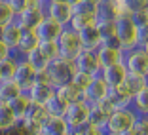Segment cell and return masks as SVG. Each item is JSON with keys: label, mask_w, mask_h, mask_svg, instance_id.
Here are the masks:
<instances>
[{"label": "cell", "mask_w": 148, "mask_h": 135, "mask_svg": "<svg viewBox=\"0 0 148 135\" xmlns=\"http://www.w3.org/2000/svg\"><path fill=\"white\" fill-rule=\"evenodd\" d=\"M114 34L123 52L137 46V25L131 17V13H123L114 21Z\"/></svg>", "instance_id": "cell-1"}, {"label": "cell", "mask_w": 148, "mask_h": 135, "mask_svg": "<svg viewBox=\"0 0 148 135\" xmlns=\"http://www.w3.org/2000/svg\"><path fill=\"white\" fill-rule=\"evenodd\" d=\"M46 70H48V76H49L51 86H61V84L72 80L74 72H76V65H74L72 59L57 57V59H53V61L48 63Z\"/></svg>", "instance_id": "cell-2"}, {"label": "cell", "mask_w": 148, "mask_h": 135, "mask_svg": "<svg viewBox=\"0 0 148 135\" xmlns=\"http://www.w3.org/2000/svg\"><path fill=\"white\" fill-rule=\"evenodd\" d=\"M123 65H125L127 72L148 78V50L135 46V48L123 52Z\"/></svg>", "instance_id": "cell-3"}, {"label": "cell", "mask_w": 148, "mask_h": 135, "mask_svg": "<svg viewBox=\"0 0 148 135\" xmlns=\"http://www.w3.org/2000/svg\"><path fill=\"white\" fill-rule=\"evenodd\" d=\"M57 48H59V57H65V59H76L80 52H82V42H80L78 31H74L70 27H65L63 32L59 34V38L55 40Z\"/></svg>", "instance_id": "cell-4"}, {"label": "cell", "mask_w": 148, "mask_h": 135, "mask_svg": "<svg viewBox=\"0 0 148 135\" xmlns=\"http://www.w3.org/2000/svg\"><path fill=\"white\" fill-rule=\"evenodd\" d=\"M63 118H65V122H66V126H69L70 131L86 126V124L89 122V105L84 99L76 101V103H70L69 107H66V112H65Z\"/></svg>", "instance_id": "cell-5"}, {"label": "cell", "mask_w": 148, "mask_h": 135, "mask_svg": "<svg viewBox=\"0 0 148 135\" xmlns=\"http://www.w3.org/2000/svg\"><path fill=\"white\" fill-rule=\"evenodd\" d=\"M48 110L44 105H38V103H31L29 110H27L25 118H23L21 122V127L27 131L29 135H38L40 133V127H42V122L48 118Z\"/></svg>", "instance_id": "cell-6"}, {"label": "cell", "mask_w": 148, "mask_h": 135, "mask_svg": "<svg viewBox=\"0 0 148 135\" xmlns=\"http://www.w3.org/2000/svg\"><path fill=\"white\" fill-rule=\"evenodd\" d=\"M74 13L72 19H70L69 27L74 31H80L84 27L95 23V13H97V4H89V2H82L80 0L78 4H74Z\"/></svg>", "instance_id": "cell-7"}, {"label": "cell", "mask_w": 148, "mask_h": 135, "mask_svg": "<svg viewBox=\"0 0 148 135\" xmlns=\"http://www.w3.org/2000/svg\"><path fill=\"white\" fill-rule=\"evenodd\" d=\"M137 120V112L131 107H123V109H114L112 114L108 116V129L112 133H122L133 127Z\"/></svg>", "instance_id": "cell-8"}, {"label": "cell", "mask_w": 148, "mask_h": 135, "mask_svg": "<svg viewBox=\"0 0 148 135\" xmlns=\"http://www.w3.org/2000/svg\"><path fill=\"white\" fill-rule=\"evenodd\" d=\"M114 107L108 99H103L95 105H89V124L101 127L103 133H108V116L112 114Z\"/></svg>", "instance_id": "cell-9"}, {"label": "cell", "mask_w": 148, "mask_h": 135, "mask_svg": "<svg viewBox=\"0 0 148 135\" xmlns=\"http://www.w3.org/2000/svg\"><path fill=\"white\" fill-rule=\"evenodd\" d=\"M106 95H108V86L105 84V80L101 78L99 74H97V76H93V80L89 82V86H87L86 90L82 92V99L86 101L87 105L99 103V101L106 99Z\"/></svg>", "instance_id": "cell-10"}, {"label": "cell", "mask_w": 148, "mask_h": 135, "mask_svg": "<svg viewBox=\"0 0 148 135\" xmlns=\"http://www.w3.org/2000/svg\"><path fill=\"white\" fill-rule=\"evenodd\" d=\"M74 65H76V70H84V72H89L93 76L101 72V63L95 50H82L74 59Z\"/></svg>", "instance_id": "cell-11"}, {"label": "cell", "mask_w": 148, "mask_h": 135, "mask_svg": "<svg viewBox=\"0 0 148 135\" xmlns=\"http://www.w3.org/2000/svg\"><path fill=\"white\" fill-rule=\"evenodd\" d=\"M44 17H46V15H44L34 6V2H32V6H29L27 10H23V12H19L17 15H15V23L21 27L23 31H36V27L40 25V21H42Z\"/></svg>", "instance_id": "cell-12"}, {"label": "cell", "mask_w": 148, "mask_h": 135, "mask_svg": "<svg viewBox=\"0 0 148 135\" xmlns=\"http://www.w3.org/2000/svg\"><path fill=\"white\" fill-rule=\"evenodd\" d=\"M12 80L21 87V92H29V87L36 82V70L32 69V65H29L25 59H21V61H17V69L13 72Z\"/></svg>", "instance_id": "cell-13"}, {"label": "cell", "mask_w": 148, "mask_h": 135, "mask_svg": "<svg viewBox=\"0 0 148 135\" xmlns=\"http://www.w3.org/2000/svg\"><path fill=\"white\" fill-rule=\"evenodd\" d=\"M99 76L105 80V84L108 87H114V86L123 84V80H125V76H127V69H125V65H123V61L122 63H114V65L103 67L101 72H99Z\"/></svg>", "instance_id": "cell-14"}, {"label": "cell", "mask_w": 148, "mask_h": 135, "mask_svg": "<svg viewBox=\"0 0 148 135\" xmlns=\"http://www.w3.org/2000/svg\"><path fill=\"white\" fill-rule=\"evenodd\" d=\"M78 36H80V42H82L84 50H97L103 44V32L97 27V23H91V25L80 29Z\"/></svg>", "instance_id": "cell-15"}, {"label": "cell", "mask_w": 148, "mask_h": 135, "mask_svg": "<svg viewBox=\"0 0 148 135\" xmlns=\"http://www.w3.org/2000/svg\"><path fill=\"white\" fill-rule=\"evenodd\" d=\"M63 29H65V27L59 21H55L53 17L46 15V17L40 21V25L36 27V34H38L40 40H57L59 34L63 32Z\"/></svg>", "instance_id": "cell-16"}, {"label": "cell", "mask_w": 148, "mask_h": 135, "mask_svg": "<svg viewBox=\"0 0 148 135\" xmlns=\"http://www.w3.org/2000/svg\"><path fill=\"white\" fill-rule=\"evenodd\" d=\"M27 95L31 97L32 103L46 105L53 95H55V86H51V84H48V82H34L31 87H29Z\"/></svg>", "instance_id": "cell-17"}, {"label": "cell", "mask_w": 148, "mask_h": 135, "mask_svg": "<svg viewBox=\"0 0 148 135\" xmlns=\"http://www.w3.org/2000/svg\"><path fill=\"white\" fill-rule=\"evenodd\" d=\"M106 99L112 103L114 109H123V107H131V99H133V93L129 92V87L125 84H120V86L108 87V95Z\"/></svg>", "instance_id": "cell-18"}, {"label": "cell", "mask_w": 148, "mask_h": 135, "mask_svg": "<svg viewBox=\"0 0 148 135\" xmlns=\"http://www.w3.org/2000/svg\"><path fill=\"white\" fill-rule=\"evenodd\" d=\"M72 13H74L72 4H69V2H65V0H53L48 15L53 17L55 21H59L63 27H69L70 19H72Z\"/></svg>", "instance_id": "cell-19"}, {"label": "cell", "mask_w": 148, "mask_h": 135, "mask_svg": "<svg viewBox=\"0 0 148 135\" xmlns=\"http://www.w3.org/2000/svg\"><path fill=\"white\" fill-rule=\"evenodd\" d=\"M120 17L114 2L110 0H101L97 4V13H95V23L97 25H112L116 19Z\"/></svg>", "instance_id": "cell-20"}, {"label": "cell", "mask_w": 148, "mask_h": 135, "mask_svg": "<svg viewBox=\"0 0 148 135\" xmlns=\"http://www.w3.org/2000/svg\"><path fill=\"white\" fill-rule=\"evenodd\" d=\"M95 52H97V57H99L101 69H103V67H108V65H114V63H122L123 61V50L122 48H114V46L101 44Z\"/></svg>", "instance_id": "cell-21"}, {"label": "cell", "mask_w": 148, "mask_h": 135, "mask_svg": "<svg viewBox=\"0 0 148 135\" xmlns=\"http://www.w3.org/2000/svg\"><path fill=\"white\" fill-rule=\"evenodd\" d=\"M66 131H70V129L63 116H48L42 122V127H40L42 135H63Z\"/></svg>", "instance_id": "cell-22"}, {"label": "cell", "mask_w": 148, "mask_h": 135, "mask_svg": "<svg viewBox=\"0 0 148 135\" xmlns=\"http://www.w3.org/2000/svg\"><path fill=\"white\" fill-rule=\"evenodd\" d=\"M21 34H23V29L15 21H12L10 25H6V27L0 29V38L4 40L12 50H17L19 40H21Z\"/></svg>", "instance_id": "cell-23"}, {"label": "cell", "mask_w": 148, "mask_h": 135, "mask_svg": "<svg viewBox=\"0 0 148 135\" xmlns=\"http://www.w3.org/2000/svg\"><path fill=\"white\" fill-rule=\"evenodd\" d=\"M55 95L61 101H65L66 105L76 103V101L82 99V92H80L72 82H65V84H61V86H55Z\"/></svg>", "instance_id": "cell-24"}, {"label": "cell", "mask_w": 148, "mask_h": 135, "mask_svg": "<svg viewBox=\"0 0 148 135\" xmlns=\"http://www.w3.org/2000/svg\"><path fill=\"white\" fill-rule=\"evenodd\" d=\"M38 44H40V38H38V34H36V31H23L19 46H17V52L25 57V53H29V52L38 48Z\"/></svg>", "instance_id": "cell-25"}, {"label": "cell", "mask_w": 148, "mask_h": 135, "mask_svg": "<svg viewBox=\"0 0 148 135\" xmlns=\"http://www.w3.org/2000/svg\"><path fill=\"white\" fill-rule=\"evenodd\" d=\"M31 103L32 101H31V97L27 95V92L19 93V95L10 103L13 114H15V118H17V122H21L23 118H25V114H27V110H29V107H31Z\"/></svg>", "instance_id": "cell-26"}, {"label": "cell", "mask_w": 148, "mask_h": 135, "mask_svg": "<svg viewBox=\"0 0 148 135\" xmlns=\"http://www.w3.org/2000/svg\"><path fill=\"white\" fill-rule=\"evenodd\" d=\"M17 118L13 114L10 103H2L0 101V131H8L12 129L13 126H17Z\"/></svg>", "instance_id": "cell-27"}, {"label": "cell", "mask_w": 148, "mask_h": 135, "mask_svg": "<svg viewBox=\"0 0 148 135\" xmlns=\"http://www.w3.org/2000/svg\"><path fill=\"white\" fill-rule=\"evenodd\" d=\"M19 93H23L21 87L13 80H0V101L2 103H12Z\"/></svg>", "instance_id": "cell-28"}, {"label": "cell", "mask_w": 148, "mask_h": 135, "mask_svg": "<svg viewBox=\"0 0 148 135\" xmlns=\"http://www.w3.org/2000/svg\"><path fill=\"white\" fill-rule=\"evenodd\" d=\"M131 109L135 110L137 114H146L148 112V86H144L143 90L133 95L131 99Z\"/></svg>", "instance_id": "cell-29"}, {"label": "cell", "mask_w": 148, "mask_h": 135, "mask_svg": "<svg viewBox=\"0 0 148 135\" xmlns=\"http://www.w3.org/2000/svg\"><path fill=\"white\" fill-rule=\"evenodd\" d=\"M38 52L46 57V61H48V63L59 57V48H57V42H55V40H40Z\"/></svg>", "instance_id": "cell-30"}, {"label": "cell", "mask_w": 148, "mask_h": 135, "mask_svg": "<svg viewBox=\"0 0 148 135\" xmlns=\"http://www.w3.org/2000/svg\"><path fill=\"white\" fill-rule=\"evenodd\" d=\"M44 107H46V110H48L49 116H65L66 107H69V105H66L65 101H61L57 95H53L51 99L48 101V103L44 105Z\"/></svg>", "instance_id": "cell-31"}, {"label": "cell", "mask_w": 148, "mask_h": 135, "mask_svg": "<svg viewBox=\"0 0 148 135\" xmlns=\"http://www.w3.org/2000/svg\"><path fill=\"white\" fill-rule=\"evenodd\" d=\"M123 84H125L127 87H129V92L135 95L139 90H143L144 86H148V78H144V76H139V74H131L127 72L125 80H123Z\"/></svg>", "instance_id": "cell-32"}, {"label": "cell", "mask_w": 148, "mask_h": 135, "mask_svg": "<svg viewBox=\"0 0 148 135\" xmlns=\"http://www.w3.org/2000/svg\"><path fill=\"white\" fill-rule=\"evenodd\" d=\"M23 59H25L29 65H32V69H34V70H42V69H46V67H48L46 57L38 52V48L32 50V52H29V53H25V57H23Z\"/></svg>", "instance_id": "cell-33"}, {"label": "cell", "mask_w": 148, "mask_h": 135, "mask_svg": "<svg viewBox=\"0 0 148 135\" xmlns=\"http://www.w3.org/2000/svg\"><path fill=\"white\" fill-rule=\"evenodd\" d=\"M15 69H17V61L13 57H8L4 61H0V80H12Z\"/></svg>", "instance_id": "cell-34"}, {"label": "cell", "mask_w": 148, "mask_h": 135, "mask_svg": "<svg viewBox=\"0 0 148 135\" xmlns=\"http://www.w3.org/2000/svg\"><path fill=\"white\" fill-rule=\"evenodd\" d=\"M12 21H15V12L10 8V4L6 0H0V29L10 25Z\"/></svg>", "instance_id": "cell-35"}, {"label": "cell", "mask_w": 148, "mask_h": 135, "mask_svg": "<svg viewBox=\"0 0 148 135\" xmlns=\"http://www.w3.org/2000/svg\"><path fill=\"white\" fill-rule=\"evenodd\" d=\"M91 80H93V74H89V72H84V70H76L70 82H72L76 87H78L80 92H84V90H86V87L89 86V82H91Z\"/></svg>", "instance_id": "cell-36"}, {"label": "cell", "mask_w": 148, "mask_h": 135, "mask_svg": "<svg viewBox=\"0 0 148 135\" xmlns=\"http://www.w3.org/2000/svg\"><path fill=\"white\" fill-rule=\"evenodd\" d=\"M133 131L137 135H148V116L146 114H137V120L133 124Z\"/></svg>", "instance_id": "cell-37"}, {"label": "cell", "mask_w": 148, "mask_h": 135, "mask_svg": "<svg viewBox=\"0 0 148 135\" xmlns=\"http://www.w3.org/2000/svg\"><path fill=\"white\" fill-rule=\"evenodd\" d=\"M72 135H105V133H103V129H101V127H97V126H93V124L87 122L86 126L78 127V129H74Z\"/></svg>", "instance_id": "cell-38"}, {"label": "cell", "mask_w": 148, "mask_h": 135, "mask_svg": "<svg viewBox=\"0 0 148 135\" xmlns=\"http://www.w3.org/2000/svg\"><path fill=\"white\" fill-rule=\"evenodd\" d=\"M131 17H133V21H135V25H137V27H144V25H148V8L133 12V13H131Z\"/></svg>", "instance_id": "cell-39"}, {"label": "cell", "mask_w": 148, "mask_h": 135, "mask_svg": "<svg viewBox=\"0 0 148 135\" xmlns=\"http://www.w3.org/2000/svg\"><path fill=\"white\" fill-rule=\"evenodd\" d=\"M6 2H8L10 8L15 12V15H17L19 12H23V10H27L29 6H32V2H34V0H6Z\"/></svg>", "instance_id": "cell-40"}, {"label": "cell", "mask_w": 148, "mask_h": 135, "mask_svg": "<svg viewBox=\"0 0 148 135\" xmlns=\"http://www.w3.org/2000/svg\"><path fill=\"white\" fill-rule=\"evenodd\" d=\"M127 6V10H129V13L137 12V10H144L148 8V0H123Z\"/></svg>", "instance_id": "cell-41"}, {"label": "cell", "mask_w": 148, "mask_h": 135, "mask_svg": "<svg viewBox=\"0 0 148 135\" xmlns=\"http://www.w3.org/2000/svg\"><path fill=\"white\" fill-rule=\"evenodd\" d=\"M146 44H148V25L137 27V46L144 48Z\"/></svg>", "instance_id": "cell-42"}, {"label": "cell", "mask_w": 148, "mask_h": 135, "mask_svg": "<svg viewBox=\"0 0 148 135\" xmlns=\"http://www.w3.org/2000/svg\"><path fill=\"white\" fill-rule=\"evenodd\" d=\"M51 4H53V0H34V6L44 13V15H48V12H49V8H51Z\"/></svg>", "instance_id": "cell-43"}, {"label": "cell", "mask_w": 148, "mask_h": 135, "mask_svg": "<svg viewBox=\"0 0 148 135\" xmlns=\"http://www.w3.org/2000/svg\"><path fill=\"white\" fill-rule=\"evenodd\" d=\"M12 52H13V50L10 48V46H8V44H6L2 38H0V61H4V59L12 57Z\"/></svg>", "instance_id": "cell-44"}, {"label": "cell", "mask_w": 148, "mask_h": 135, "mask_svg": "<svg viewBox=\"0 0 148 135\" xmlns=\"http://www.w3.org/2000/svg\"><path fill=\"white\" fill-rule=\"evenodd\" d=\"M4 135H29V133H27V131L21 127V124H17V126H13L12 129L4 131Z\"/></svg>", "instance_id": "cell-45"}, {"label": "cell", "mask_w": 148, "mask_h": 135, "mask_svg": "<svg viewBox=\"0 0 148 135\" xmlns=\"http://www.w3.org/2000/svg\"><path fill=\"white\" fill-rule=\"evenodd\" d=\"M120 135H137L135 131H133V127H131V129H127V131H122V133Z\"/></svg>", "instance_id": "cell-46"}, {"label": "cell", "mask_w": 148, "mask_h": 135, "mask_svg": "<svg viewBox=\"0 0 148 135\" xmlns=\"http://www.w3.org/2000/svg\"><path fill=\"white\" fill-rule=\"evenodd\" d=\"M82 2H89V4H99L101 0H82Z\"/></svg>", "instance_id": "cell-47"}, {"label": "cell", "mask_w": 148, "mask_h": 135, "mask_svg": "<svg viewBox=\"0 0 148 135\" xmlns=\"http://www.w3.org/2000/svg\"><path fill=\"white\" fill-rule=\"evenodd\" d=\"M105 135H120V133H112V131H108V133H105Z\"/></svg>", "instance_id": "cell-48"}, {"label": "cell", "mask_w": 148, "mask_h": 135, "mask_svg": "<svg viewBox=\"0 0 148 135\" xmlns=\"http://www.w3.org/2000/svg\"><path fill=\"white\" fill-rule=\"evenodd\" d=\"M63 135H72V131H66V133H63Z\"/></svg>", "instance_id": "cell-49"}, {"label": "cell", "mask_w": 148, "mask_h": 135, "mask_svg": "<svg viewBox=\"0 0 148 135\" xmlns=\"http://www.w3.org/2000/svg\"><path fill=\"white\" fill-rule=\"evenodd\" d=\"M0 135H4V131H0Z\"/></svg>", "instance_id": "cell-50"}, {"label": "cell", "mask_w": 148, "mask_h": 135, "mask_svg": "<svg viewBox=\"0 0 148 135\" xmlns=\"http://www.w3.org/2000/svg\"><path fill=\"white\" fill-rule=\"evenodd\" d=\"M144 48H146V50H148V44H146V46H144Z\"/></svg>", "instance_id": "cell-51"}, {"label": "cell", "mask_w": 148, "mask_h": 135, "mask_svg": "<svg viewBox=\"0 0 148 135\" xmlns=\"http://www.w3.org/2000/svg\"><path fill=\"white\" fill-rule=\"evenodd\" d=\"M146 116H148V112H146Z\"/></svg>", "instance_id": "cell-52"}]
</instances>
